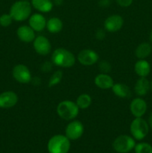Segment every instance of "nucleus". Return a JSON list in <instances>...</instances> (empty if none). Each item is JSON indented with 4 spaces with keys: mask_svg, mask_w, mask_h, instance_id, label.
I'll use <instances>...</instances> for the list:
<instances>
[{
    "mask_svg": "<svg viewBox=\"0 0 152 153\" xmlns=\"http://www.w3.org/2000/svg\"><path fill=\"white\" fill-rule=\"evenodd\" d=\"M52 62L58 67L68 68L74 65L75 63V58L74 55L67 49L58 48L52 53Z\"/></svg>",
    "mask_w": 152,
    "mask_h": 153,
    "instance_id": "f257e3e1",
    "label": "nucleus"
},
{
    "mask_svg": "<svg viewBox=\"0 0 152 153\" xmlns=\"http://www.w3.org/2000/svg\"><path fill=\"white\" fill-rule=\"evenodd\" d=\"M70 146V140L63 134L54 135L48 142V151L49 153H68Z\"/></svg>",
    "mask_w": 152,
    "mask_h": 153,
    "instance_id": "f03ea898",
    "label": "nucleus"
},
{
    "mask_svg": "<svg viewBox=\"0 0 152 153\" xmlns=\"http://www.w3.org/2000/svg\"><path fill=\"white\" fill-rule=\"evenodd\" d=\"M31 13V4L26 0L17 1L12 4L10 14L13 20L23 21L28 19Z\"/></svg>",
    "mask_w": 152,
    "mask_h": 153,
    "instance_id": "7ed1b4c3",
    "label": "nucleus"
},
{
    "mask_svg": "<svg viewBox=\"0 0 152 153\" xmlns=\"http://www.w3.org/2000/svg\"><path fill=\"white\" fill-rule=\"evenodd\" d=\"M79 108L77 104L69 100H65L58 104L57 113L60 117L66 120H71L77 116Z\"/></svg>",
    "mask_w": 152,
    "mask_h": 153,
    "instance_id": "20e7f679",
    "label": "nucleus"
},
{
    "mask_svg": "<svg viewBox=\"0 0 152 153\" xmlns=\"http://www.w3.org/2000/svg\"><path fill=\"white\" fill-rule=\"evenodd\" d=\"M130 130L134 139L141 140L148 134V123L142 117H136L131 123Z\"/></svg>",
    "mask_w": 152,
    "mask_h": 153,
    "instance_id": "39448f33",
    "label": "nucleus"
},
{
    "mask_svg": "<svg viewBox=\"0 0 152 153\" xmlns=\"http://www.w3.org/2000/svg\"><path fill=\"white\" fill-rule=\"evenodd\" d=\"M135 140L126 134H122L116 137L113 143L114 150L118 153H128L135 147Z\"/></svg>",
    "mask_w": 152,
    "mask_h": 153,
    "instance_id": "423d86ee",
    "label": "nucleus"
},
{
    "mask_svg": "<svg viewBox=\"0 0 152 153\" xmlns=\"http://www.w3.org/2000/svg\"><path fill=\"white\" fill-rule=\"evenodd\" d=\"M13 77L21 84H28L31 80V74L29 69L23 64H17L12 71Z\"/></svg>",
    "mask_w": 152,
    "mask_h": 153,
    "instance_id": "0eeeda50",
    "label": "nucleus"
},
{
    "mask_svg": "<svg viewBox=\"0 0 152 153\" xmlns=\"http://www.w3.org/2000/svg\"><path fill=\"white\" fill-rule=\"evenodd\" d=\"M83 134V126L80 121L75 120L68 124L66 128V136L70 140L80 138Z\"/></svg>",
    "mask_w": 152,
    "mask_h": 153,
    "instance_id": "6e6552de",
    "label": "nucleus"
},
{
    "mask_svg": "<svg viewBox=\"0 0 152 153\" xmlns=\"http://www.w3.org/2000/svg\"><path fill=\"white\" fill-rule=\"evenodd\" d=\"M79 62L84 66H92L98 61V55L91 49H83L77 55Z\"/></svg>",
    "mask_w": 152,
    "mask_h": 153,
    "instance_id": "1a4fd4ad",
    "label": "nucleus"
},
{
    "mask_svg": "<svg viewBox=\"0 0 152 153\" xmlns=\"http://www.w3.org/2000/svg\"><path fill=\"white\" fill-rule=\"evenodd\" d=\"M34 49L39 55H46L51 52L52 46L46 37L38 36L34 40Z\"/></svg>",
    "mask_w": 152,
    "mask_h": 153,
    "instance_id": "9d476101",
    "label": "nucleus"
},
{
    "mask_svg": "<svg viewBox=\"0 0 152 153\" xmlns=\"http://www.w3.org/2000/svg\"><path fill=\"white\" fill-rule=\"evenodd\" d=\"M124 24L122 17L119 15H112L108 16L104 21V26L107 31L110 32H116L121 29Z\"/></svg>",
    "mask_w": 152,
    "mask_h": 153,
    "instance_id": "9b49d317",
    "label": "nucleus"
},
{
    "mask_svg": "<svg viewBox=\"0 0 152 153\" xmlns=\"http://www.w3.org/2000/svg\"><path fill=\"white\" fill-rule=\"evenodd\" d=\"M18 102V97L13 91H5L0 94V108H10L13 107Z\"/></svg>",
    "mask_w": 152,
    "mask_h": 153,
    "instance_id": "f8f14e48",
    "label": "nucleus"
},
{
    "mask_svg": "<svg viewBox=\"0 0 152 153\" xmlns=\"http://www.w3.org/2000/svg\"><path fill=\"white\" fill-rule=\"evenodd\" d=\"M130 110L135 117H142L147 111V103L141 98L134 99L131 103Z\"/></svg>",
    "mask_w": 152,
    "mask_h": 153,
    "instance_id": "ddd939ff",
    "label": "nucleus"
},
{
    "mask_svg": "<svg viewBox=\"0 0 152 153\" xmlns=\"http://www.w3.org/2000/svg\"><path fill=\"white\" fill-rule=\"evenodd\" d=\"M19 40L25 43H31L35 39L34 31L28 25H22L19 27L16 31Z\"/></svg>",
    "mask_w": 152,
    "mask_h": 153,
    "instance_id": "4468645a",
    "label": "nucleus"
},
{
    "mask_svg": "<svg viewBox=\"0 0 152 153\" xmlns=\"http://www.w3.org/2000/svg\"><path fill=\"white\" fill-rule=\"evenodd\" d=\"M29 25L34 31H41L46 28V20L43 15L40 13H34L30 17Z\"/></svg>",
    "mask_w": 152,
    "mask_h": 153,
    "instance_id": "2eb2a0df",
    "label": "nucleus"
},
{
    "mask_svg": "<svg viewBox=\"0 0 152 153\" xmlns=\"http://www.w3.org/2000/svg\"><path fill=\"white\" fill-rule=\"evenodd\" d=\"M151 89V83L145 77H140L136 82L134 91L139 97L145 96Z\"/></svg>",
    "mask_w": 152,
    "mask_h": 153,
    "instance_id": "dca6fc26",
    "label": "nucleus"
},
{
    "mask_svg": "<svg viewBox=\"0 0 152 153\" xmlns=\"http://www.w3.org/2000/svg\"><path fill=\"white\" fill-rule=\"evenodd\" d=\"M95 84L101 89H110L113 86V80L110 76L106 73L98 74L95 79Z\"/></svg>",
    "mask_w": 152,
    "mask_h": 153,
    "instance_id": "f3484780",
    "label": "nucleus"
},
{
    "mask_svg": "<svg viewBox=\"0 0 152 153\" xmlns=\"http://www.w3.org/2000/svg\"><path fill=\"white\" fill-rule=\"evenodd\" d=\"M134 70L140 77H146L151 72V65L145 60L140 59L135 64Z\"/></svg>",
    "mask_w": 152,
    "mask_h": 153,
    "instance_id": "a211bd4d",
    "label": "nucleus"
},
{
    "mask_svg": "<svg viewBox=\"0 0 152 153\" xmlns=\"http://www.w3.org/2000/svg\"><path fill=\"white\" fill-rule=\"evenodd\" d=\"M112 90H113L115 95L120 97V98L127 99L131 97V91L129 87L125 84H115L112 87Z\"/></svg>",
    "mask_w": 152,
    "mask_h": 153,
    "instance_id": "6ab92c4d",
    "label": "nucleus"
},
{
    "mask_svg": "<svg viewBox=\"0 0 152 153\" xmlns=\"http://www.w3.org/2000/svg\"><path fill=\"white\" fill-rule=\"evenodd\" d=\"M151 45L148 43H142L137 47L135 51V55L139 59H145L151 55Z\"/></svg>",
    "mask_w": 152,
    "mask_h": 153,
    "instance_id": "aec40b11",
    "label": "nucleus"
},
{
    "mask_svg": "<svg viewBox=\"0 0 152 153\" xmlns=\"http://www.w3.org/2000/svg\"><path fill=\"white\" fill-rule=\"evenodd\" d=\"M33 7L40 12H49L53 7V3L51 0H32Z\"/></svg>",
    "mask_w": 152,
    "mask_h": 153,
    "instance_id": "412c9836",
    "label": "nucleus"
},
{
    "mask_svg": "<svg viewBox=\"0 0 152 153\" xmlns=\"http://www.w3.org/2000/svg\"><path fill=\"white\" fill-rule=\"evenodd\" d=\"M46 28L51 33H58L62 30L63 22L59 18L52 17L46 22Z\"/></svg>",
    "mask_w": 152,
    "mask_h": 153,
    "instance_id": "4be33fe9",
    "label": "nucleus"
},
{
    "mask_svg": "<svg viewBox=\"0 0 152 153\" xmlns=\"http://www.w3.org/2000/svg\"><path fill=\"white\" fill-rule=\"evenodd\" d=\"M91 102H92V99L90 96L86 94H80L76 100V104L80 109H86L89 108Z\"/></svg>",
    "mask_w": 152,
    "mask_h": 153,
    "instance_id": "5701e85b",
    "label": "nucleus"
},
{
    "mask_svg": "<svg viewBox=\"0 0 152 153\" xmlns=\"http://www.w3.org/2000/svg\"><path fill=\"white\" fill-rule=\"evenodd\" d=\"M135 153H152V146L148 143H137L134 147Z\"/></svg>",
    "mask_w": 152,
    "mask_h": 153,
    "instance_id": "b1692460",
    "label": "nucleus"
},
{
    "mask_svg": "<svg viewBox=\"0 0 152 153\" xmlns=\"http://www.w3.org/2000/svg\"><path fill=\"white\" fill-rule=\"evenodd\" d=\"M62 78H63L62 71H61V70H58V71L55 72V73L52 74V76H51L50 79H49V88H52V87L59 84L60 82H61V80H62Z\"/></svg>",
    "mask_w": 152,
    "mask_h": 153,
    "instance_id": "393cba45",
    "label": "nucleus"
},
{
    "mask_svg": "<svg viewBox=\"0 0 152 153\" xmlns=\"http://www.w3.org/2000/svg\"><path fill=\"white\" fill-rule=\"evenodd\" d=\"M13 18L10 16V14L4 13L0 16V25L3 27H7L12 23Z\"/></svg>",
    "mask_w": 152,
    "mask_h": 153,
    "instance_id": "a878e982",
    "label": "nucleus"
},
{
    "mask_svg": "<svg viewBox=\"0 0 152 153\" xmlns=\"http://www.w3.org/2000/svg\"><path fill=\"white\" fill-rule=\"evenodd\" d=\"M98 68L101 70V72L102 73H106L110 72L111 70V65H110V63L107 61H100L99 64H98Z\"/></svg>",
    "mask_w": 152,
    "mask_h": 153,
    "instance_id": "bb28decb",
    "label": "nucleus"
},
{
    "mask_svg": "<svg viewBox=\"0 0 152 153\" xmlns=\"http://www.w3.org/2000/svg\"><path fill=\"white\" fill-rule=\"evenodd\" d=\"M52 68V63L49 62V61H46V62H44L41 66V70L43 72H49Z\"/></svg>",
    "mask_w": 152,
    "mask_h": 153,
    "instance_id": "cd10ccee",
    "label": "nucleus"
},
{
    "mask_svg": "<svg viewBox=\"0 0 152 153\" xmlns=\"http://www.w3.org/2000/svg\"><path fill=\"white\" fill-rule=\"evenodd\" d=\"M116 2L121 7H128L133 2V0H116Z\"/></svg>",
    "mask_w": 152,
    "mask_h": 153,
    "instance_id": "c85d7f7f",
    "label": "nucleus"
},
{
    "mask_svg": "<svg viewBox=\"0 0 152 153\" xmlns=\"http://www.w3.org/2000/svg\"><path fill=\"white\" fill-rule=\"evenodd\" d=\"M95 36H96V38L98 39V40H102L105 37V33L102 29H98L97 31L96 34H95Z\"/></svg>",
    "mask_w": 152,
    "mask_h": 153,
    "instance_id": "c756f323",
    "label": "nucleus"
},
{
    "mask_svg": "<svg viewBox=\"0 0 152 153\" xmlns=\"http://www.w3.org/2000/svg\"><path fill=\"white\" fill-rule=\"evenodd\" d=\"M148 123L149 127L152 129V112L150 114L148 117Z\"/></svg>",
    "mask_w": 152,
    "mask_h": 153,
    "instance_id": "7c9ffc66",
    "label": "nucleus"
},
{
    "mask_svg": "<svg viewBox=\"0 0 152 153\" xmlns=\"http://www.w3.org/2000/svg\"><path fill=\"white\" fill-rule=\"evenodd\" d=\"M55 3L57 4V5H60V4H61V3H62L63 0H55Z\"/></svg>",
    "mask_w": 152,
    "mask_h": 153,
    "instance_id": "2f4dec72",
    "label": "nucleus"
},
{
    "mask_svg": "<svg viewBox=\"0 0 152 153\" xmlns=\"http://www.w3.org/2000/svg\"><path fill=\"white\" fill-rule=\"evenodd\" d=\"M150 40L152 42V30L151 31V34H150Z\"/></svg>",
    "mask_w": 152,
    "mask_h": 153,
    "instance_id": "473e14b6",
    "label": "nucleus"
},
{
    "mask_svg": "<svg viewBox=\"0 0 152 153\" xmlns=\"http://www.w3.org/2000/svg\"><path fill=\"white\" fill-rule=\"evenodd\" d=\"M151 89L152 91V80H151Z\"/></svg>",
    "mask_w": 152,
    "mask_h": 153,
    "instance_id": "72a5a7b5",
    "label": "nucleus"
}]
</instances>
